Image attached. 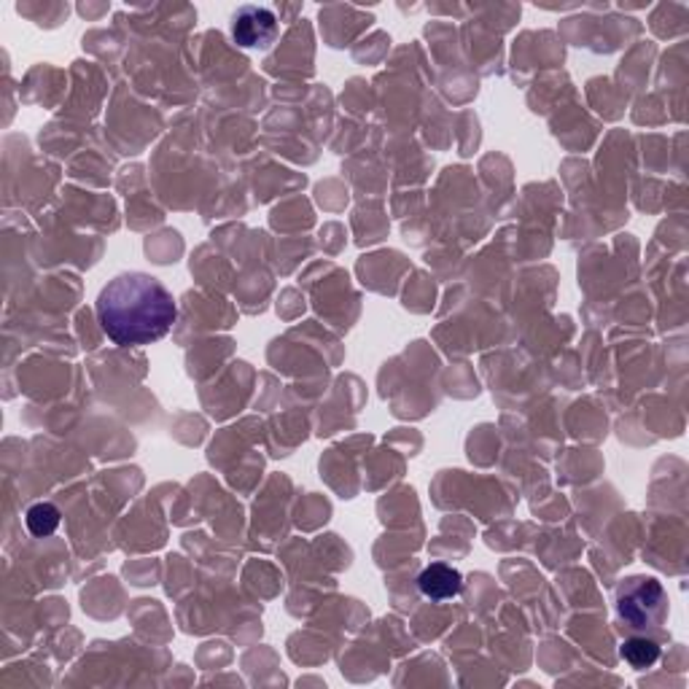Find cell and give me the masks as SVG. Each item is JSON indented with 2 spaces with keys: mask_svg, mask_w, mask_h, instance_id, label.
Instances as JSON below:
<instances>
[{
  "mask_svg": "<svg viewBox=\"0 0 689 689\" xmlns=\"http://www.w3.org/2000/svg\"><path fill=\"white\" fill-rule=\"evenodd\" d=\"M281 24L272 9L264 6H240L232 17V39L243 49H270L275 43Z\"/></svg>",
  "mask_w": 689,
  "mask_h": 689,
  "instance_id": "3",
  "label": "cell"
},
{
  "mask_svg": "<svg viewBox=\"0 0 689 689\" xmlns=\"http://www.w3.org/2000/svg\"><path fill=\"white\" fill-rule=\"evenodd\" d=\"M24 523H28V531L33 533V536H39V539L52 536V533L60 528V509L54 504L30 507Z\"/></svg>",
  "mask_w": 689,
  "mask_h": 689,
  "instance_id": "6",
  "label": "cell"
},
{
  "mask_svg": "<svg viewBox=\"0 0 689 689\" xmlns=\"http://www.w3.org/2000/svg\"><path fill=\"white\" fill-rule=\"evenodd\" d=\"M176 315L170 291L143 272L114 278L97 296L103 332L122 347L157 343L176 324Z\"/></svg>",
  "mask_w": 689,
  "mask_h": 689,
  "instance_id": "1",
  "label": "cell"
},
{
  "mask_svg": "<svg viewBox=\"0 0 689 689\" xmlns=\"http://www.w3.org/2000/svg\"><path fill=\"white\" fill-rule=\"evenodd\" d=\"M418 587L426 598L447 601V598H456V595L461 593L463 576L458 568L445 566V563H434V566H428L424 574L418 576Z\"/></svg>",
  "mask_w": 689,
  "mask_h": 689,
  "instance_id": "4",
  "label": "cell"
},
{
  "mask_svg": "<svg viewBox=\"0 0 689 689\" xmlns=\"http://www.w3.org/2000/svg\"><path fill=\"white\" fill-rule=\"evenodd\" d=\"M617 612L628 628L655 630L668 614V595L651 576H633L617 589Z\"/></svg>",
  "mask_w": 689,
  "mask_h": 689,
  "instance_id": "2",
  "label": "cell"
},
{
  "mask_svg": "<svg viewBox=\"0 0 689 689\" xmlns=\"http://www.w3.org/2000/svg\"><path fill=\"white\" fill-rule=\"evenodd\" d=\"M619 655H623V660L628 662L630 668L644 670V668H651L657 660H660V647H657V641H651V638L647 636H636L623 644Z\"/></svg>",
  "mask_w": 689,
  "mask_h": 689,
  "instance_id": "5",
  "label": "cell"
}]
</instances>
